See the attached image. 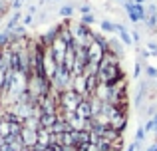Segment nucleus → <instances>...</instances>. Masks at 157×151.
Instances as JSON below:
<instances>
[{"label":"nucleus","mask_w":157,"mask_h":151,"mask_svg":"<svg viewBox=\"0 0 157 151\" xmlns=\"http://www.w3.org/2000/svg\"><path fill=\"white\" fill-rule=\"evenodd\" d=\"M72 12H74V8H72V6H64V8L60 10V14H62V16H70Z\"/></svg>","instance_id":"nucleus-3"},{"label":"nucleus","mask_w":157,"mask_h":151,"mask_svg":"<svg viewBox=\"0 0 157 151\" xmlns=\"http://www.w3.org/2000/svg\"><path fill=\"white\" fill-rule=\"evenodd\" d=\"M6 2H10V0H6Z\"/></svg>","instance_id":"nucleus-8"},{"label":"nucleus","mask_w":157,"mask_h":151,"mask_svg":"<svg viewBox=\"0 0 157 151\" xmlns=\"http://www.w3.org/2000/svg\"><path fill=\"white\" fill-rule=\"evenodd\" d=\"M6 10H8V2L6 0H0V16H2Z\"/></svg>","instance_id":"nucleus-4"},{"label":"nucleus","mask_w":157,"mask_h":151,"mask_svg":"<svg viewBox=\"0 0 157 151\" xmlns=\"http://www.w3.org/2000/svg\"><path fill=\"white\" fill-rule=\"evenodd\" d=\"M101 28H104L105 32H117V30H121L119 26H115V24H111V22H101Z\"/></svg>","instance_id":"nucleus-2"},{"label":"nucleus","mask_w":157,"mask_h":151,"mask_svg":"<svg viewBox=\"0 0 157 151\" xmlns=\"http://www.w3.org/2000/svg\"><path fill=\"white\" fill-rule=\"evenodd\" d=\"M20 4H22V0H12V6H10V8L18 10V8H20Z\"/></svg>","instance_id":"nucleus-6"},{"label":"nucleus","mask_w":157,"mask_h":151,"mask_svg":"<svg viewBox=\"0 0 157 151\" xmlns=\"http://www.w3.org/2000/svg\"><path fill=\"white\" fill-rule=\"evenodd\" d=\"M80 22H82V24H86V26H90V24L94 22V18H92V16H84V18H82Z\"/></svg>","instance_id":"nucleus-5"},{"label":"nucleus","mask_w":157,"mask_h":151,"mask_svg":"<svg viewBox=\"0 0 157 151\" xmlns=\"http://www.w3.org/2000/svg\"><path fill=\"white\" fill-rule=\"evenodd\" d=\"M125 8H127V12H129V18L133 20V22H137V20L145 18V10H143L141 4H137V2H127Z\"/></svg>","instance_id":"nucleus-1"},{"label":"nucleus","mask_w":157,"mask_h":151,"mask_svg":"<svg viewBox=\"0 0 157 151\" xmlns=\"http://www.w3.org/2000/svg\"><path fill=\"white\" fill-rule=\"evenodd\" d=\"M135 2H137V4H141V2H145V0H135Z\"/></svg>","instance_id":"nucleus-7"}]
</instances>
